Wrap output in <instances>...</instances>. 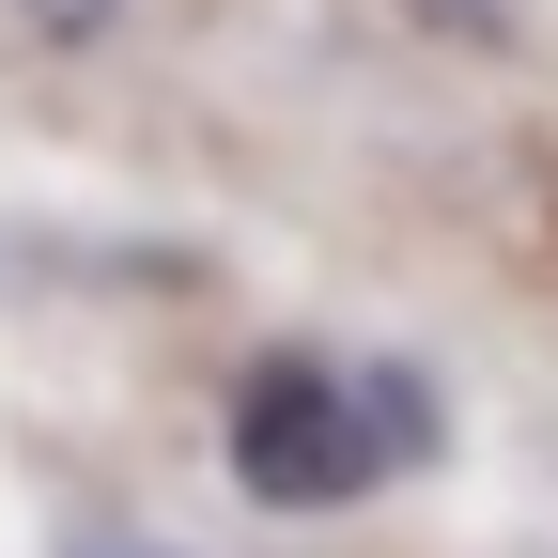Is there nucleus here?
Instances as JSON below:
<instances>
[{
    "label": "nucleus",
    "mask_w": 558,
    "mask_h": 558,
    "mask_svg": "<svg viewBox=\"0 0 558 558\" xmlns=\"http://www.w3.org/2000/svg\"><path fill=\"white\" fill-rule=\"evenodd\" d=\"M435 465V388L418 373H341V357H264L233 388V481L264 512H357L373 481Z\"/></svg>",
    "instance_id": "f257e3e1"
}]
</instances>
